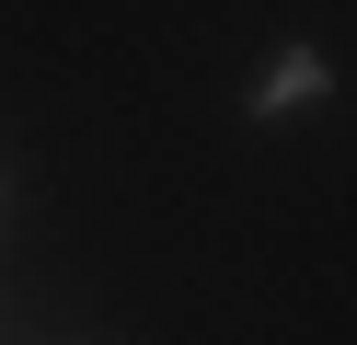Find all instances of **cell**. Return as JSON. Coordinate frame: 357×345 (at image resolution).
Here are the masks:
<instances>
[{
  "label": "cell",
  "mask_w": 357,
  "mask_h": 345,
  "mask_svg": "<svg viewBox=\"0 0 357 345\" xmlns=\"http://www.w3.org/2000/svg\"><path fill=\"white\" fill-rule=\"evenodd\" d=\"M323 92H334L323 46H277V58H265V81H254V115H288V104H323Z\"/></svg>",
  "instance_id": "obj_1"
}]
</instances>
